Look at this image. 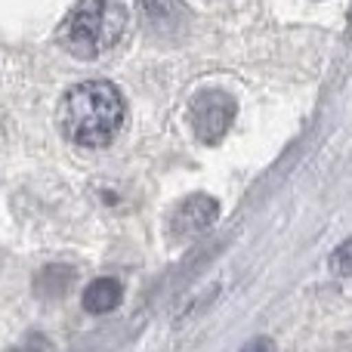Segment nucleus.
<instances>
[{
  "label": "nucleus",
  "instance_id": "nucleus-1",
  "mask_svg": "<svg viewBox=\"0 0 352 352\" xmlns=\"http://www.w3.org/2000/svg\"><path fill=\"white\" fill-rule=\"evenodd\" d=\"M127 105L115 84L109 80H84L62 96L59 127L74 146L102 148L121 133Z\"/></svg>",
  "mask_w": 352,
  "mask_h": 352
},
{
  "label": "nucleus",
  "instance_id": "nucleus-4",
  "mask_svg": "<svg viewBox=\"0 0 352 352\" xmlns=\"http://www.w3.org/2000/svg\"><path fill=\"white\" fill-rule=\"evenodd\" d=\"M142 25L152 37H182L188 28V10L182 0H136Z\"/></svg>",
  "mask_w": 352,
  "mask_h": 352
},
{
  "label": "nucleus",
  "instance_id": "nucleus-5",
  "mask_svg": "<svg viewBox=\"0 0 352 352\" xmlns=\"http://www.w3.org/2000/svg\"><path fill=\"white\" fill-rule=\"evenodd\" d=\"M219 217V204L210 195H192L186 198L170 217V232L176 238H192L198 232H207Z\"/></svg>",
  "mask_w": 352,
  "mask_h": 352
},
{
  "label": "nucleus",
  "instance_id": "nucleus-8",
  "mask_svg": "<svg viewBox=\"0 0 352 352\" xmlns=\"http://www.w3.org/2000/svg\"><path fill=\"white\" fill-rule=\"evenodd\" d=\"M238 352H275V343L269 340V337H254V340H248Z\"/></svg>",
  "mask_w": 352,
  "mask_h": 352
},
{
  "label": "nucleus",
  "instance_id": "nucleus-7",
  "mask_svg": "<svg viewBox=\"0 0 352 352\" xmlns=\"http://www.w3.org/2000/svg\"><path fill=\"white\" fill-rule=\"evenodd\" d=\"M331 272L340 275V278H352V238H346V241L331 254Z\"/></svg>",
  "mask_w": 352,
  "mask_h": 352
},
{
  "label": "nucleus",
  "instance_id": "nucleus-6",
  "mask_svg": "<svg viewBox=\"0 0 352 352\" xmlns=\"http://www.w3.org/2000/svg\"><path fill=\"white\" fill-rule=\"evenodd\" d=\"M121 297H124V287L118 278H96L84 291V309L93 312V316H105V312L121 306Z\"/></svg>",
  "mask_w": 352,
  "mask_h": 352
},
{
  "label": "nucleus",
  "instance_id": "nucleus-2",
  "mask_svg": "<svg viewBox=\"0 0 352 352\" xmlns=\"http://www.w3.org/2000/svg\"><path fill=\"white\" fill-rule=\"evenodd\" d=\"M127 31V6L121 0H80L59 28V43L74 59H99Z\"/></svg>",
  "mask_w": 352,
  "mask_h": 352
},
{
  "label": "nucleus",
  "instance_id": "nucleus-3",
  "mask_svg": "<svg viewBox=\"0 0 352 352\" xmlns=\"http://www.w3.org/2000/svg\"><path fill=\"white\" fill-rule=\"evenodd\" d=\"M238 102L219 87H207V90L195 93L188 102V118H192V130L201 142H219L226 130L235 121Z\"/></svg>",
  "mask_w": 352,
  "mask_h": 352
}]
</instances>
